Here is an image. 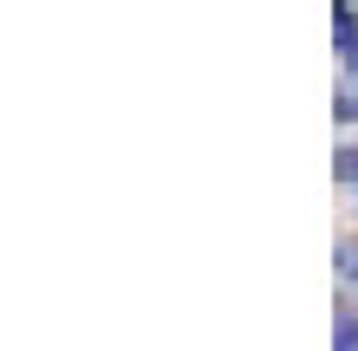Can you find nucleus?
<instances>
[{
    "label": "nucleus",
    "instance_id": "obj_3",
    "mask_svg": "<svg viewBox=\"0 0 358 351\" xmlns=\"http://www.w3.org/2000/svg\"><path fill=\"white\" fill-rule=\"evenodd\" d=\"M339 267H345V274H352V280H358V247H352V254H345V260H339Z\"/></svg>",
    "mask_w": 358,
    "mask_h": 351
},
{
    "label": "nucleus",
    "instance_id": "obj_1",
    "mask_svg": "<svg viewBox=\"0 0 358 351\" xmlns=\"http://www.w3.org/2000/svg\"><path fill=\"white\" fill-rule=\"evenodd\" d=\"M332 351H358V313L339 319V338H332Z\"/></svg>",
    "mask_w": 358,
    "mask_h": 351
},
{
    "label": "nucleus",
    "instance_id": "obj_2",
    "mask_svg": "<svg viewBox=\"0 0 358 351\" xmlns=\"http://www.w3.org/2000/svg\"><path fill=\"white\" fill-rule=\"evenodd\" d=\"M339 176L358 189V143H345V150H339Z\"/></svg>",
    "mask_w": 358,
    "mask_h": 351
}]
</instances>
